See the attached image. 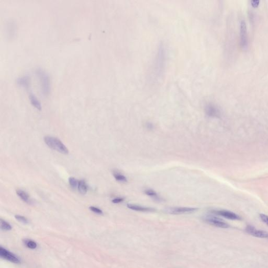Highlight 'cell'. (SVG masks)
I'll return each instance as SVG.
<instances>
[{"label": "cell", "instance_id": "cell-1", "mask_svg": "<svg viewBox=\"0 0 268 268\" xmlns=\"http://www.w3.org/2000/svg\"><path fill=\"white\" fill-rule=\"evenodd\" d=\"M44 142L47 146L53 150L57 151L62 154L67 155L69 153V151L66 146L57 138L52 136H46L44 137Z\"/></svg>", "mask_w": 268, "mask_h": 268}, {"label": "cell", "instance_id": "cell-2", "mask_svg": "<svg viewBox=\"0 0 268 268\" xmlns=\"http://www.w3.org/2000/svg\"><path fill=\"white\" fill-rule=\"evenodd\" d=\"M203 220H204L205 222L209 224V225L214 226L217 227L222 228H227L230 227L228 223H227L226 222H225L224 220H222V219L218 218L216 216H212V215H206V216H204Z\"/></svg>", "mask_w": 268, "mask_h": 268}, {"label": "cell", "instance_id": "cell-3", "mask_svg": "<svg viewBox=\"0 0 268 268\" xmlns=\"http://www.w3.org/2000/svg\"><path fill=\"white\" fill-rule=\"evenodd\" d=\"M37 76L40 78V82L42 84V89L43 93L44 95H47L49 92V81L47 74L42 70H37L36 71Z\"/></svg>", "mask_w": 268, "mask_h": 268}, {"label": "cell", "instance_id": "cell-4", "mask_svg": "<svg viewBox=\"0 0 268 268\" xmlns=\"http://www.w3.org/2000/svg\"><path fill=\"white\" fill-rule=\"evenodd\" d=\"M198 209V208L194 207H177L169 208L167 209V212L171 214H189L195 211Z\"/></svg>", "mask_w": 268, "mask_h": 268}, {"label": "cell", "instance_id": "cell-5", "mask_svg": "<svg viewBox=\"0 0 268 268\" xmlns=\"http://www.w3.org/2000/svg\"><path fill=\"white\" fill-rule=\"evenodd\" d=\"M0 256L1 257L7 260V261L11 262L14 264H19L20 260L13 253L7 250V249L3 248L2 247H0Z\"/></svg>", "mask_w": 268, "mask_h": 268}, {"label": "cell", "instance_id": "cell-6", "mask_svg": "<svg viewBox=\"0 0 268 268\" xmlns=\"http://www.w3.org/2000/svg\"><path fill=\"white\" fill-rule=\"evenodd\" d=\"M246 231L250 235L256 237L261 238L268 237V233L267 232L261 230H257L255 227L251 225H248L246 227Z\"/></svg>", "mask_w": 268, "mask_h": 268}, {"label": "cell", "instance_id": "cell-7", "mask_svg": "<svg viewBox=\"0 0 268 268\" xmlns=\"http://www.w3.org/2000/svg\"><path fill=\"white\" fill-rule=\"evenodd\" d=\"M240 44L243 48H246L248 45L246 24L244 20L240 23Z\"/></svg>", "mask_w": 268, "mask_h": 268}, {"label": "cell", "instance_id": "cell-8", "mask_svg": "<svg viewBox=\"0 0 268 268\" xmlns=\"http://www.w3.org/2000/svg\"><path fill=\"white\" fill-rule=\"evenodd\" d=\"M212 213L215 214L216 215L224 217L227 219L231 220H240L242 219L241 217L239 215H237L236 214L234 213L232 211H226V210L213 211Z\"/></svg>", "mask_w": 268, "mask_h": 268}, {"label": "cell", "instance_id": "cell-9", "mask_svg": "<svg viewBox=\"0 0 268 268\" xmlns=\"http://www.w3.org/2000/svg\"><path fill=\"white\" fill-rule=\"evenodd\" d=\"M127 207L129 209H132L136 211H143V212H151L155 211V209L151 207H144L140 205L128 204L127 205Z\"/></svg>", "mask_w": 268, "mask_h": 268}, {"label": "cell", "instance_id": "cell-10", "mask_svg": "<svg viewBox=\"0 0 268 268\" xmlns=\"http://www.w3.org/2000/svg\"><path fill=\"white\" fill-rule=\"evenodd\" d=\"M16 194L22 200L24 201V202L29 204L31 203V199L29 198V194L24 191L22 190H16Z\"/></svg>", "mask_w": 268, "mask_h": 268}, {"label": "cell", "instance_id": "cell-11", "mask_svg": "<svg viewBox=\"0 0 268 268\" xmlns=\"http://www.w3.org/2000/svg\"><path fill=\"white\" fill-rule=\"evenodd\" d=\"M29 100H30L32 104L33 105V106L35 107V108L37 109L41 110V109H42L41 104H40V103L39 101L37 100L36 97L32 93H31V94H29Z\"/></svg>", "mask_w": 268, "mask_h": 268}, {"label": "cell", "instance_id": "cell-12", "mask_svg": "<svg viewBox=\"0 0 268 268\" xmlns=\"http://www.w3.org/2000/svg\"><path fill=\"white\" fill-rule=\"evenodd\" d=\"M78 190L82 194H85L87 193V186L85 181L84 180L79 181Z\"/></svg>", "mask_w": 268, "mask_h": 268}, {"label": "cell", "instance_id": "cell-13", "mask_svg": "<svg viewBox=\"0 0 268 268\" xmlns=\"http://www.w3.org/2000/svg\"><path fill=\"white\" fill-rule=\"evenodd\" d=\"M206 113L208 115L212 117H216L218 116L220 114L218 109L215 108V107L212 106H209L207 107L206 109Z\"/></svg>", "mask_w": 268, "mask_h": 268}, {"label": "cell", "instance_id": "cell-14", "mask_svg": "<svg viewBox=\"0 0 268 268\" xmlns=\"http://www.w3.org/2000/svg\"><path fill=\"white\" fill-rule=\"evenodd\" d=\"M18 85L24 87H27L29 85V78L27 76H23L18 79L17 80Z\"/></svg>", "mask_w": 268, "mask_h": 268}, {"label": "cell", "instance_id": "cell-15", "mask_svg": "<svg viewBox=\"0 0 268 268\" xmlns=\"http://www.w3.org/2000/svg\"><path fill=\"white\" fill-rule=\"evenodd\" d=\"M113 175L114 178L118 182H123V183H125L127 182L126 177L124 176V175H122L121 173H120V172L114 171Z\"/></svg>", "mask_w": 268, "mask_h": 268}, {"label": "cell", "instance_id": "cell-16", "mask_svg": "<svg viewBox=\"0 0 268 268\" xmlns=\"http://www.w3.org/2000/svg\"><path fill=\"white\" fill-rule=\"evenodd\" d=\"M145 193L148 195V196H151V198H154L156 200H160V198L159 197V195H158L157 193L155 192L154 190H151V189H147L145 191Z\"/></svg>", "mask_w": 268, "mask_h": 268}, {"label": "cell", "instance_id": "cell-17", "mask_svg": "<svg viewBox=\"0 0 268 268\" xmlns=\"http://www.w3.org/2000/svg\"><path fill=\"white\" fill-rule=\"evenodd\" d=\"M23 242L27 248L31 249H34L37 247V244L32 240L24 239L23 240Z\"/></svg>", "mask_w": 268, "mask_h": 268}, {"label": "cell", "instance_id": "cell-18", "mask_svg": "<svg viewBox=\"0 0 268 268\" xmlns=\"http://www.w3.org/2000/svg\"><path fill=\"white\" fill-rule=\"evenodd\" d=\"M1 229L3 231H10L12 229V227L10 224L8 222L5 221L4 220H3L2 219H1Z\"/></svg>", "mask_w": 268, "mask_h": 268}, {"label": "cell", "instance_id": "cell-19", "mask_svg": "<svg viewBox=\"0 0 268 268\" xmlns=\"http://www.w3.org/2000/svg\"><path fill=\"white\" fill-rule=\"evenodd\" d=\"M79 182L76 178L73 177H70L69 178V183L70 184V186L73 189H78L79 185Z\"/></svg>", "mask_w": 268, "mask_h": 268}, {"label": "cell", "instance_id": "cell-20", "mask_svg": "<svg viewBox=\"0 0 268 268\" xmlns=\"http://www.w3.org/2000/svg\"><path fill=\"white\" fill-rule=\"evenodd\" d=\"M15 218L18 222L23 223V224H25L29 223V220L26 217H25L24 216L19 215H16L15 216Z\"/></svg>", "mask_w": 268, "mask_h": 268}, {"label": "cell", "instance_id": "cell-21", "mask_svg": "<svg viewBox=\"0 0 268 268\" xmlns=\"http://www.w3.org/2000/svg\"><path fill=\"white\" fill-rule=\"evenodd\" d=\"M89 209L91 211H93L94 213L98 214H100V215L103 214V213L101 209H98V207L93 206H90L89 207Z\"/></svg>", "mask_w": 268, "mask_h": 268}, {"label": "cell", "instance_id": "cell-22", "mask_svg": "<svg viewBox=\"0 0 268 268\" xmlns=\"http://www.w3.org/2000/svg\"><path fill=\"white\" fill-rule=\"evenodd\" d=\"M260 217L261 218L262 221L264 222V223H266V224L268 226V216L266 215L265 214H260Z\"/></svg>", "mask_w": 268, "mask_h": 268}, {"label": "cell", "instance_id": "cell-23", "mask_svg": "<svg viewBox=\"0 0 268 268\" xmlns=\"http://www.w3.org/2000/svg\"><path fill=\"white\" fill-rule=\"evenodd\" d=\"M124 200V198H116L113 199L112 202V203H114V204H118V203L122 202Z\"/></svg>", "mask_w": 268, "mask_h": 268}]
</instances>
